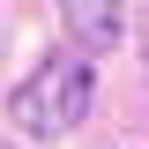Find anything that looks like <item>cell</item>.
I'll return each mask as SVG.
<instances>
[{"label": "cell", "instance_id": "1", "mask_svg": "<svg viewBox=\"0 0 149 149\" xmlns=\"http://www.w3.org/2000/svg\"><path fill=\"white\" fill-rule=\"evenodd\" d=\"M82 97H90V74H82V67H45L30 90L15 97V119L30 134H60V127H74Z\"/></svg>", "mask_w": 149, "mask_h": 149}]
</instances>
